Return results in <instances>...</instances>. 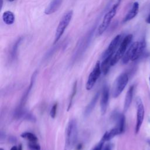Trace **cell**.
<instances>
[{
    "label": "cell",
    "mask_w": 150,
    "mask_h": 150,
    "mask_svg": "<svg viewBox=\"0 0 150 150\" xmlns=\"http://www.w3.org/2000/svg\"><path fill=\"white\" fill-rule=\"evenodd\" d=\"M77 124L75 119L69 121L65 132V142L64 150H71L77 139Z\"/></svg>",
    "instance_id": "obj_1"
},
{
    "label": "cell",
    "mask_w": 150,
    "mask_h": 150,
    "mask_svg": "<svg viewBox=\"0 0 150 150\" xmlns=\"http://www.w3.org/2000/svg\"><path fill=\"white\" fill-rule=\"evenodd\" d=\"M120 4V0H119L118 2H117L112 6V8L108 11V12H107L105 14V15L103 18V19L98 28L97 33H98V35H102L107 30V29L108 28V27L109 26V25L111 22L112 19L114 17V16L116 14L117 8H118Z\"/></svg>",
    "instance_id": "obj_2"
},
{
    "label": "cell",
    "mask_w": 150,
    "mask_h": 150,
    "mask_svg": "<svg viewBox=\"0 0 150 150\" xmlns=\"http://www.w3.org/2000/svg\"><path fill=\"white\" fill-rule=\"evenodd\" d=\"M132 39V35L129 34L127 35L121 42L119 47L115 53H114L111 62V66L115 65L121 58H122L127 49L131 42Z\"/></svg>",
    "instance_id": "obj_3"
},
{
    "label": "cell",
    "mask_w": 150,
    "mask_h": 150,
    "mask_svg": "<svg viewBox=\"0 0 150 150\" xmlns=\"http://www.w3.org/2000/svg\"><path fill=\"white\" fill-rule=\"evenodd\" d=\"M128 76L125 73L121 74L117 77L112 89V96L114 98H117L121 94L128 84Z\"/></svg>",
    "instance_id": "obj_4"
},
{
    "label": "cell",
    "mask_w": 150,
    "mask_h": 150,
    "mask_svg": "<svg viewBox=\"0 0 150 150\" xmlns=\"http://www.w3.org/2000/svg\"><path fill=\"white\" fill-rule=\"evenodd\" d=\"M72 16H73V11L71 10L67 12L66 13H64V15L63 16V17L60 19L56 30L54 40V43H56L62 37L65 29L69 25Z\"/></svg>",
    "instance_id": "obj_5"
},
{
    "label": "cell",
    "mask_w": 150,
    "mask_h": 150,
    "mask_svg": "<svg viewBox=\"0 0 150 150\" xmlns=\"http://www.w3.org/2000/svg\"><path fill=\"white\" fill-rule=\"evenodd\" d=\"M137 106V121L135 125V134H138L144 121L145 116V108L142 100L139 97L136 98Z\"/></svg>",
    "instance_id": "obj_6"
},
{
    "label": "cell",
    "mask_w": 150,
    "mask_h": 150,
    "mask_svg": "<svg viewBox=\"0 0 150 150\" xmlns=\"http://www.w3.org/2000/svg\"><path fill=\"white\" fill-rule=\"evenodd\" d=\"M101 63L100 61H97L93 70L90 73L88 79L87 80V83L86 84V88L87 90H90L93 86H94L95 83H96L97 80L100 76L101 73Z\"/></svg>",
    "instance_id": "obj_7"
},
{
    "label": "cell",
    "mask_w": 150,
    "mask_h": 150,
    "mask_svg": "<svg viewBox=\"0 0 150 150\" xmlns=\"http://www.w3.org/2000/svg\"><path fill=\"white\" fill-rule=\"evenodd\" d=\"M121 38V35H118L111 40L107 49L105 50V52L103 54V56H102L103 59L108 56H114V53L117 51V49L118 46L120 45Z\"/></svg>",
    "instance_id": "obj_8"
},
{
    "label": "cell",
    "mask_w": 150,
    "mask_h": 150,
    "mask_svg": "<svg viewBox=\"0 0 150 150\" xmlns=\"http://www.w3.org/2000/svg\"><path fill=\"white\" fill-rule=\"evenodd\" d=\"M109 99V88L107 86L103 87L101 100H100V109L101 115H104L107 111L108 107V103Z\"/></svg>",
    "instance_id": "obj_9"
},
{
    "label": "cell",
    "mask_w": 150,
    "mask_h": 150,
    "mask_svg": "<svg viewBox=\"0 0 150 150\" xmlns=\"http://www.w3.org/2000/svg\"><path fill=\"white\" fill-rule=\"evenodd\" d=\"M16 118H22L32 122H35L36 121V118L33 114L28 111L24 109L23 107H19L16 110L14 114Z\"/></svg>",
    "instance_id": "obj_10"
},
{
    "label": "cell",
    "mask_w": 150,
    "mask_h": 150,
    "mask_svg": "<svg viewBox=\"0 0 150 150\" xmlns=\"http://www.w3.org/2000/svg\"><path fill=\"white\" fill-rule=\"evenodd\" d=\"M138 43V41L134 42L128 47V49L127 50L126 52L125 53L124 55L122 58V62L123 64H127L129 60H132L136 52V49L137 48Z\"/></svg>",
    "instance_id": "obj_11"
},
{
    "label": "cell",
    "mask_w": 150,
    "mask_h": 150,
    "mask_svg": "<svg viewBox=\"0 0 150 150\" xmlns=\"http://www.w3.org/2000/svg\"><path fill=\"white\" fill-rule=\"evenodd\" d=\"M99 96H100V92L98 91L93 96V97L92 98V99L91 100V101L88 103V104L86 107V108L84 110V112H83V115L84 117H88L91 114V112L93 111V110L94 108V107L96 105V103L98 101Z\"/></svg>",
    "instance_id": "obj_12"
},
{
    "label": "cell",
    "mask_w": 150,
    "mask_h": 150,
    "mask_svg": "<svg viewBox=\"0 0 150 150\" xmlns=\"http://www.w3.org/2000/svg\"><path fill=\"white\" fill-rule=\"evenodd\" d=\"M36 76H37V71H35L33 74H32V76L31 77V79H30V84L27 89V90L25 91L24 95L23 96L22 99H21V103H20V104H19V107H23L25 104L26 103V101H27V99L28 98V96L30 92V90H32L33 86V84L35 83V79H36Z\"/></svg>",
    "instance_id": "obj_13"
},
{
    "label": "cell",
    "mask_w": 150,
    "mask_h": 150,
    "mask_svg": "<svg viewBox=\"0 0 150 150\" xmlns=\"http://www.w3.org/2000/svg\"><path fill=\"white\" fill-rule=\"evenodd\" d=\"M139 11V4L137 2H135L130 9V10L128 11V12L127 13L126 16L123 19L124 22H128L133 18H134L136 15H137Z\"/></svg>",
    "instance_id": "obj_14"
},
{
    "label": "cell",
    "mask_w": 150,
    "mask_h": 150,
    "mask_svg": "<svg viewBox=\"0 0 150 150\" xmlns=\"http://www.w3.org/2000/svg\"><path fill=\"white\" fill-rule=\"evenodd\" d=\"M63 0H52L47 7L45 9V13L47 15L55 12L60 6Z\"/></svg>",
    "instance_id": "obj_15"
},
{
    "label": "cell",
    "mask_w": 150,
    "mask_h": 150,
    "mask_svg": "<svg viewBox=\"0 0 150 150\" xmlns=\"http://www.w3.org/2000/svg\"><path fill=\"white\" fill-rule=\"evenodd\" d=\"M134 86H131L129 87V88H128L125 100H124V111H127L131 105V104L132 100L133 94H134Z\"/></svg>",
    "instance_id": "obj_16"
},
{
    "label": "cell",
    "mask_w": 150,
    "mask_h": 150,
    "mask_svg": "<svg viewBox=\"0 0 150 150\" xmlns=\"http://www.w3.org/2000/svg\"><path fill=\"white\" fill-rule=\"evenodd\" d=\"M145 47H146L145 40V39H142L141 41L139 42L138 45L136 49V52H135V54L133 56L131 61H135V60H137V59H138L139 58V57L142 55L144 50H145Z\"/></svg>",
    "instance_id": "obj_17"
},
{
    "label": "cell",
    "mask_w": 150,
    "mask_h": 150,
    "mask_svg": "<svg viewBox=\"0 0 150 150\" xmlns=\"http://www.w3.org/2000/svg\"><path fill=\"white\" fill-rule=\"evenodd\" d=\"M121 132L119 130V129L115 127L112 129H111L110 131H106L104 134L103 135L101 139H103L104 141H108L113 138L114 137H115L117 135L120 134Z\"/></svg>",
    "instance_id": "obj_18"
},
{
    "label": "cell",
    "mask_w": 150,
    "mask_h": 150,
    "mask_svg": "<svg viewBox=\"0 0 150 150\" xmlns=\"http://www.w3.org/2000/svg\"><path fill=\"white\" fill-rule=\"evenodd\" d=\"M115 119L117 121L116 127L119 129L121 134H122L125 129V116L122 114H116Z\"/></svg>",
    "instance_id": "obj_19"
},
{
    "label": "cell",
    "mask_w": 150,
    "mask_h": 150,
    "mask_svg": "<svg viewBox=\"0 0 150 150\" xmlns=\"http://www.w3.org/2000/svg\"><path fill=\"white\" fill-rule=\"evenodd\" d=\"M113 56H108L104 59H103V60L102 63H101V71L104 74H107L110 70V67L111 66V59Z\"/></svg>",
    "instance_id": "obj_20"
},
{
    "label": "cell",
    "mask_w": 150,
    "mask_h": 150,
    "mask_svg": "<svg viewBox=\"0 0 150 150\" xmlns=\"http://www.w3.org/2000/svg\"><path fill=\"white\" fill-rule=\"evenodd\" d=\"M2 19L6 25H12L15 21V15L11 11H7L4 12Z\"/></svg>",
    "instance_id": "obj_21"
},
{
    "label": "cell",
    "mask_w": 150,
    "mask_h": 150,
    "mask_svg": "<svg viewBox=\"0 0 150 150\" xmlns=\"http://www.w3.org/2000/svg\"><path fill=\"white\" fill-rule=\"evenodd\" d=\"M77 81H76L74 83L73 88H72V92H71V94L70 96V99H69V104H68V106H67V111H69V110L71 108V107L72 106L73 101L74 97L76 96V92H77Z\"/></svg>",
    "instance_id": "obj_22"
},
{
    "label": "cell",
    "mask_w": 150,
    "mask_h": 150,
    "mask_svg": "<svg viewBox=\"0 0 150 150\" xmlns=\"http://www.w3.org/2000/svg\"><path fill=\"white\" fill-rule=\"evenodd\" d=\"M21 137L23 138H25L28 140L29 142H37L38 138L32 132H23L21 134Z\"/></svg>",
    "instance_id": "obj_23"
},
{
    "label": "cell",
    "mask_w": 150,
    "mask_h": 150,
    "mask_svg": "<svg viewBox=\"0 0 150 150\" xmlns=\"http://www.w3.org/2000/svg\"><path fill=\"white\" fill-rule=\"evenodd\" d=\"M28 146L30 149L33 150H40V145L37 143V142H29Z\"/></svg>",
    "instance_id": "obj_24"
},
{
    "label": "cell",
    "mask_w": 150,
    "mask_h": 150,
    "mask_svg": "<svg viewBox=\"0 0 150 150\" xmlns=\"http://www.w3.org/2000/svg\"><path fill=\"white\" fill-rule=\"evenodd\" d=\"M57 103H56L53 104V105L52 106L50 111V117L52 118H54L56 115V111H57Z\"/></svg>",
    "instance_id": "obj_25"
},
{
    "label": "cell",
    "mask_w": 150,
    "mask_h": 150,
    "mask_svg": "<svg viewBox=\"0 0 150 150\" xmlns=\"http://www.w3.org/2000/svg\"><path fill=\"white\" fill-rule=\"evenodd\" d=\"M104 142L105 141H104L103 139H101V141L91 150H102Z\"/></svg>",
    "instance_id": "obj_26"
},
{
    "label": "cell",
    "mask_w": 150,
    "mask_h": 150,
    "mask_svg": "<svg viewBox=\"0 0 150 150\" xmlns=\"http://www.w3.org/2000/svg\"><path fill=\"white\" fill-rule=\"evenodd\" d=\"M9 142H11V144H14V143H16V142L17 139H16V138L15 137L11 136V137L9 138Z\"/></svg>",
    "instance_id": "obj_27"
},
{
    "label": "cell",
    "mask_w": 150,
    "mask_h": 150,
    "mask_svg": "<svg viewBox=\"0 0 150 150\" xmlns=\"http://www.w3.org/2000/svg\"><path fill=\"white\" fill-rule=\"evenodd\" d=\"M112 144H107V145L103 148L102 150H111V149H112Z\"/></svg>",
    "instance_id": "obj_28"
},
{
    "label": "cell",
    "mask_w": 150,
    "mask_h": 150,
    "mask_svg": "<svg viewBox=\"0 0 150 150\" xmlns=\"http://www.w3.org/2000/svg\"><path fill=\"white\" fill-rule=\"evenodd\" d=\"M145 21L147 23H149L150 24V13L148 15V16L146 17V19H145Z\"/></svg>",
    "instance_id": "obj_29"
},
{
    "label": "cell",
    "mask_w": 150,
    "mask_h": 150,
    "mask_svg": "<svg viewBox=\"0 0 150 150\" xmlns=\"http://www.w3.org/2000/svg\"><path fill=\"white\" fill-rule=\"evenodd\" d=\"M81 147H82L81 144H79V145L77 146V147L76 148V149H77V150H80L81 148Z\"/></svg>",
    "instance_id": "obj_30"
},
{
    "label": "cell",
    "mask_w": 150,
    "mask_h": 150,
    "mask_svg": "<svg viewBox=\"0 0 150 150\" xmlns=\"http://www.w3.org/2000/svg\"><path fill=\"white\" fill-rule=\"evenodd\" d=\"M11 150H18V147L16 146H13L11 148Z\"/></svg>",
    "instance_id": "obj_31"
},
{
    "label": "cell",
    "mask_w": 150,
    "mask_h": 150,
    "mask_svg": "<svg viewBox=\"0 0 150 150\" xmlns=\"http://www.w3.org/2000/svg\"><path fill=\"white\" fill-rule=\"evenodd\" d=\"M147 142H148V145L150 146V139H148V140H147Z\"/></svg>",
    "instance_id": "obj_32"
},
{
    "label": "cell",
    "mask_w": 150,
    "mask_h": 150,
    "mask_svg": "<svg viewBox=\"0 0 150 150\" xmlns=\"http://www.w3.org/2000/svg\"><path fill=\"white\" fill-rule=\"evenodd\" d=\"M2 2H3V0H1V8L2 6Z\"/></svg>",
    "instance_id": "obj_33"
},
{
    "label": "cell",
    "mask_w": 150,
    "mask_h": 150,
    "mask_svg": "<svg viewBox=\"0 0 150 150\" xmlns=\"http://www.w3.org/2000/svg\"><path fill=\"white\" fill-rule=\"evenodd\" d=\"M0 150H4V149H3V148H1V149H0Z\"/></svg>",
    "instance_id": "obj_34"
},
{
    "label": "cell",
    "mask_w": 150,
    "mask_h": 150,
    "mask_svg": "<svg viewBox=\"0 0 150 150\" xmlns=\"http://www.w3.org/2000/svg\"><path fill=\"white\" fill-rule=\"evenodd\" d=\"M8 1H13V0H8Z\"/></svg>",
    "instance_id": "obj_35"
},
{
    "label": "cell",
    "mask_w": 150,
    "mask_h": 150,
    "mask_svg": "<svg viewBox=\"0 0 150 150\" xmlns=\"http://www.w3.org/2000/svg\"><path fill=\"white\" fill-rule=\"evenodd\" d=\"M149 84H150V77H149Z\"/></svg>",
    "instance_id": "obj_36"
},
{
    "label": "cell",
    "mask_w": 150,
    "mask_h": 150,
    "mask_svg": "<svg viewBox=\"0 0 150 150\" xmlns=\"http://www.w3.org/2000/svg\"><path fill=\"white\" fill-rule=\"evenodd\" d=\"M149 122H150V118H149Z\"/></svg>",
    "instance_id": "obj_37"
}]
</instances>
